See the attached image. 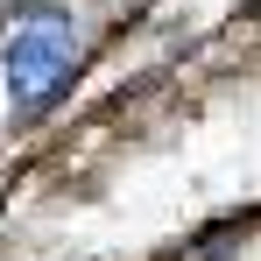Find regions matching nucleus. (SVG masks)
<instances>
[{"mask_svg":"<svg viewBox=\"0 0 261 261\" xmlns=\"http://www.w3.org/2000/svg\"><path fill=\"white\" fill-rule=\"evenodd\" d=\"M71 21L64 14H29V21H14L7 29V43H0V71H7V92H14V106H36L57 92V78L71 71Z\"/></svg>","mask_w":261,"mask_h":261,"instance_id":"nucleus-1","label":"nucleus"}]
</instances>
